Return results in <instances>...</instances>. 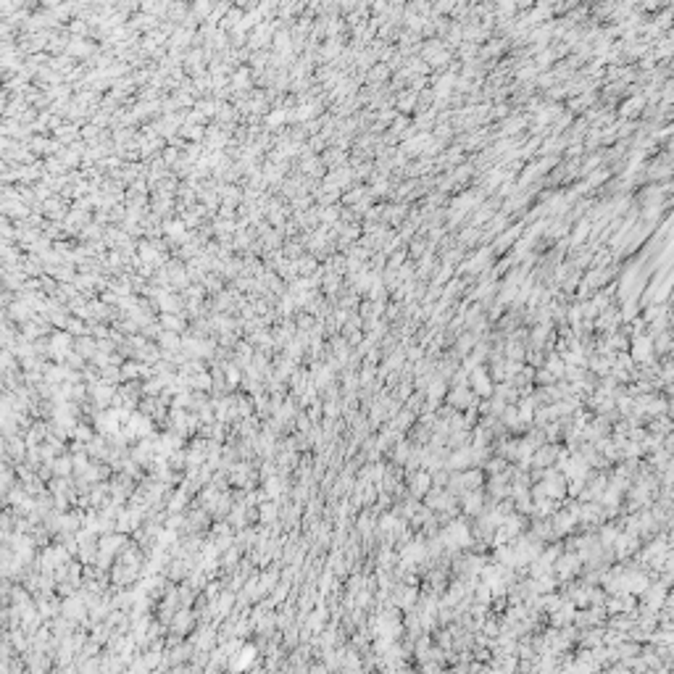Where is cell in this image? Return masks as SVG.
Instances as JSON below:
<instances>
[{
  "label": "cell",
  "instance_id": "obj_1",
  "mask_svg": "<svg viewBox=\"0 0 674 674\" xmlns=\"http://www.w3.org/2000/svg\"><path fill=\"white\" fill-rule=\"evenodd\" d=\"M474 379H477V392H487V390H490V382H487L485 372H477Z\"/></svg>",
  "mask_w": 674,
  "mask_h": 674
},
{
  "label": "cell",
  "instance_id": "obj_2",
  "mask_svg": "<svg viewBox=\"0 0 674 674\" xmlns=\"http://www.w3.org/2000/svg\"><path fill=\"white\" fill-rule=\"evenodd\" d=\"M427 482H429V479H427V474L416 477V487H414V490H416V492H424V490H427Z\"/></svg>",
  "mask_w": 674,
  "mask_h": 674
}]
</instances>
